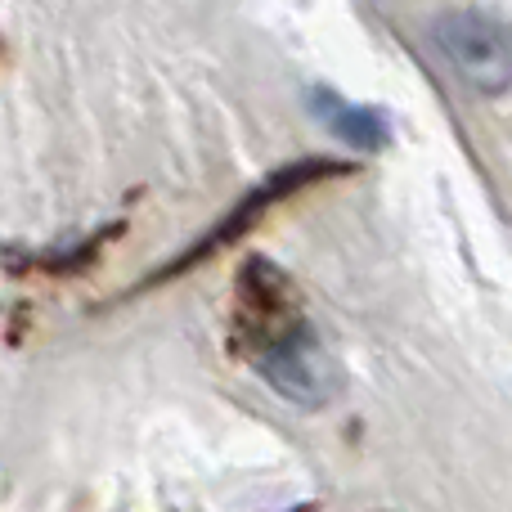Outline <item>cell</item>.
<instances>
[{
	"instance_id": "cell-1",
	"label": "cell",
	"mask_w": 512,
	"mask_h": 512,
	"mask_svg": "<svg viewBox=\"0 0 512 512\" xmlns=\"http://www.w3.org/2000/svg\"><path fill=\"white\" fill-rule=\"evenodd\" d=\"M351 162H342V158H301V162H288V167H279L270 180H261V185L252 189L243 203H234V212L225 216L221 225H212V230L203 234V239L194 243V248H185L176 256V261H167V265H158V270L149 274L144 283H135V292H149V288H158V283H171V279H180L185 270H194V265H203V261H212L216 252H225L230 243H239V239H248V234L261 225V216L270 212V207H279L283 198H292V194H301V189H310V185H319V180H337V176H351Z\"/></svg>"
},
{
	"instance_id": "cell-3",
	"label": "cell",
	"mask_w": 512,
	"mask_h": 512,
	"mask_svg": "<svg viewBox=\"0 0 512 512\" xmlns=\"http://www.w3.org/2000/svg\"><path fill=\"white\" fill-rule=\"evenodd\" d=\"M432 41L477 95L512 90V23L486 9H450L432 23Z\"/></svg>"
},
{
	"instance_id": "cell-2",
	"label": "cell",
	"mask_w": 512,
	"mask_h": 512,
	"mask_svg": "<svg viewBox=\"0 0 512 512\" xmlns=\"http://www.w3.org/2000/svg\"><path fill=\"white\" fill-rule=\"evenodd\" d=\"M243 360L261 373L265 387L279 391L283 400H292V405H301V409H324L328 400L342 391V369H337V360L328 355L315 324L301 315L292 319V324H283L274 337H265Z\"/></svg>"
},
{
	"instance_id": "cell-4",
	"label": "cell",
	"mask_w": 512,
	"mask_h": 512,
	"mask_svg": "<svg viewBox=\"0 0 512 512\" xmlns=\"http://www.w3.org/2000/svg\"><path fill=\"white\" fill-rule=\"evenodd\" d=\"M301 310V292L292 288V279L270 265L265 256H248L234 283V333L230 351L248 355L265 337H274L283 324H292Z\"/></svg>"
},
{
	"instance_id": "cell-5",
	"label": "cell",
	"mask_w": 512,
	"mask_h": 512,
	"mask_svg": "<svg viewBox=\"0 0 512 512\" xmlns=\"http://www.w3.org/2000/svg\"><path fill=\"white\" fill-rule=\"evenodd\" d=\"M310 113H315L342 144H351L355 153H382L391 144V117L382 113V108L351 104V99H342L328 86L310 90Z\"/></svg>"
}]
</instances>
